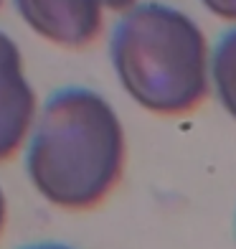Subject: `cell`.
<instances>
[{
  "label": "cell",
  "instance_id": "obj_1",
  "mask_svg": "<svg viewBox=\"0 0 236 249\" xmlns=\"http://www.w3.org/2000/svg\"><path fill=\"white\" fill-rule=\"evenodd\" d=\"M125 127L109 99L89 87H61L43 102L26 140V173L51 206L86 211L119 183Z\"/></svg>",
  "mask_w": 236,
  "mask_h": 249
},
{
  "label": "cell",
  "instance_id": "obj_2",
  "mask_svg": "<svg viewBox=\"0 0 236 249\" xmlns=\"http://www.w3.org/2000/svg\"><path fill=\"white\" fill-rule=\"evenodd\" d=\"M109 59L127 97L152 115H188L208 97V41L193 18L168 3L132 5L112 31Z\"/></svg>",
  "mask_w": 236,
  "mask_h": 249
},
{
  "label": "cell",
  "instance_id": "obj_3",
  "mask_svg": "<svg viewBox=\"0 0 236 249\" xmlns=\"http://www.w3.org/2000/svg\"><path fill=\"white\" fill-rule=\"evenodd\" d=\"M13 5L43 41L61 49H84L102 33L107 0H13Z\"/></svg>",
  "mask_w": 236,
  "mask_h": 249
},
{
  "label": "cell",
  "instance_id": "obj_4",
  "mask_svg": "<svg viewBox=\"0 0 236 249\" xmlns=\"http://www.w3.org/2000/svg\"><path fill=\"white\" fill-rule=\"evenodd\" d=\"M36 115V92L26 74L0 87V163L26 145Z\"/></svg>",
  "mask_w": 236,
  "mask_h": 249
},
{
  "label": "cell",
  "instance_id": "obj_5",
  "mask_svg": "<svg viewBox=\"0 0 236 249\" xmlns=\"http://www.w3.org/2000/svg\"><path fill=\"white\" fill-rule=\"evenodd\" d=\"M211 87L223 112L236 120V26L223 33L211 51Z\"/></svg>",
  "mask_w": 236,
  "mask_h": 249
},
{
  "label": "cell",
  "instance_id": "obj_6",
  "mask_svg": "<svg viewBox=\"0 0 236 249\" xmlns=\"http://www.w3.org/2000/svg\"><path fill=\"white\" fill-rule=\"evenodd\" d=\"M23 53H20L18 43L8 36L5 31H0V82L8 76L23 74Z\"/></svg>",
  "mask_w": 236,
  "mask_h": 249
},
{
  "label": "cell",
  "instance_id": "obj_7",
  "mask_svg": "<svg viewBox=\"0 0 236 249\" xmlns=\"http://www.w3.org/2000/svg\"><path fill=\"white\" fill-rule=\"evenodd\" d=\"M208 13H213L221 20H229V23H236V0H201Z\"/></svg>",
  "mask_w": 236,
  "mask_h": 249
},
{
  "label": "cell",
  "instance_id": "obj_8",
  "mask_svg": "<svg viewBox=\"0 0 236 249\" xmlns=\"http://www.w3.org/2000/svg\"><path fill=\"white\" fill-rule=\"evenodd\" d=\"M5 219H8V203H5L3 188H0V234H3V229H5Z\"/></svg>",
  "mask_w": 236,
  "mask_h": 249
},
{
  "label": "cell",
  "instance_id": "obj_9",
  "mask_svg": "<svg viewBox=\"0 0 236 249\" xmlns=\"http://www.w3.org/2000/svg\"><path fill=\"white\" fill-rule=\"evenodd\" d=\"M23 249H74L69 244H56V242H46V244H31V247H23Z\"/></svg>",
  "mask_w": 236,
  "mask_h": 249
}]
</instances>
